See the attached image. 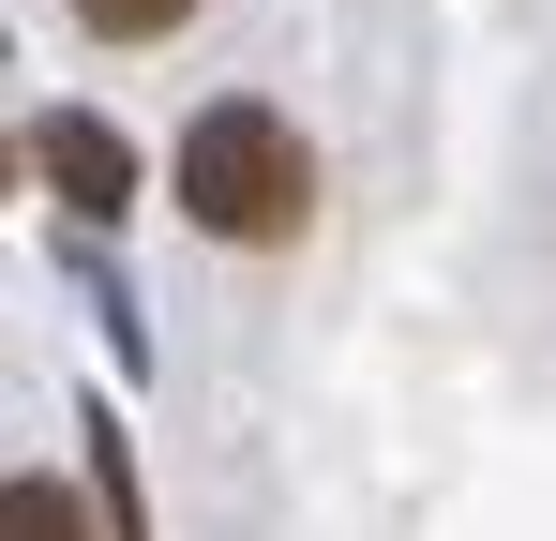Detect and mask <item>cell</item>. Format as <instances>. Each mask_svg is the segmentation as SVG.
<instances>
[{"label": "cell", "mask_w": 556, "mask_h": 541, "mask_svg": "<svg viewBox=\"0 0 556 541\" xmlns=\"http://www.w3.org/2000/svg\"><path fill=\"white\" fill-rule=\"evenodd\" d=\"M166 196H181L195 241H226V256H286V241L316 226V151H301V121H286V105L226 90V105H195V121H181Z\"/></svg>", "instance_id": "1"}, {"label": "cell", "mask_w": 556, "mask_h": 541, "mask_svg": "<svg viewBox=\"0 0 556 541\" xmlns=\"http://www.w3.org/2000/svg\"><path fill=\"white\" fill-rule=\"evenodd\" d=\"M30 180L76 211V226H105V211H136V151L105 136L91 105H61V121H30Z\"/></svg>", "instance_id": "2"}, {"label": "cell", "mask_w": 556, "mask_h": 541, "mask_svg": "<svg viewBox=\"0 0 556 541\" xmlns=\"http://www.w3.org/2000/svg\"><path fill=\"white\" fill-rule=\"evenodd\" d=\"M0 541H121V527L76 512V481H61V466H15V481H0Z\"/></svg>", "instance_id": "3"}, {"label": "cell", "mask_w": 556, "mask_h": 541, "mask_svg": "<svg viewBox=\"0 0 556 541\" xmlns=\"http://www.w3.org/2000/svg\"><path fill=\"white\" fill-rule=\"evenodd\" d=\"M76 30L91 46H166V30H195V0H76Z\"/></svg>", "instance_id": "4"}, {"label": "cell", "mask_w": 556, "mask_h": 541, "mask_svg": "<svg viewBox=\"0 0 556 541\" xmlns=\"http://www.w3.org/2000/svg\"><path fill=\"white\" fill-rule=\"evenodd\" d=\"M91 512L121 541H151V512H136V451H121V422H91Z\"/></svg>", "instance_id": "5"}]
</instances>
